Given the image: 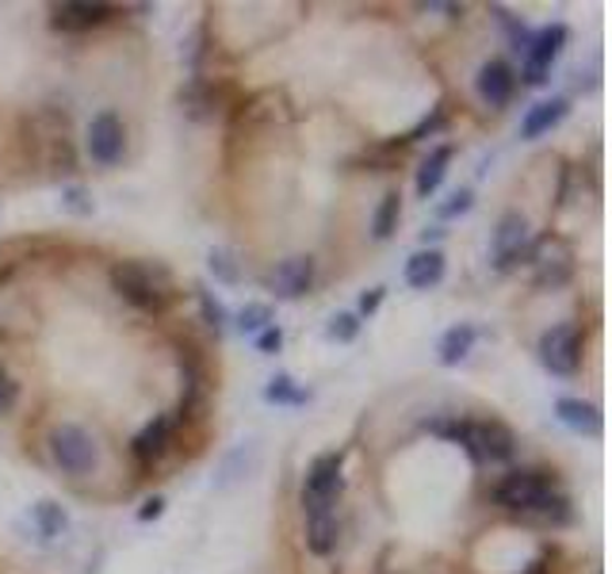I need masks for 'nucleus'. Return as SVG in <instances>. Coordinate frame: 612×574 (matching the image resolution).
<instances>
[{
	"label": "nucleus",
	"instance_id": "nucleus-29",
	"mask_svg": "<svg viewBox=\"0 0 612 574\" xmlns=\"http://www.w3.org/2000/svg\"><path fill=\"white\" fill-rule=\"evenodd\" d=\"M207 269H211L214 280H222V284H238V280H242V272H238V261L230 257V249H211V253H207Z\"/></svg>",
	"mask_w": 612,
	"mask_h": 574
},
{
	"label": "nucleus",
	"instance_id": "nucleus-32",
	"mask_svg": "<svg viewBox=\"0 0 612 574\" xmlns=\"http://www.w3.org/2000/svg\"><path fill=\"white\" fill-rule=\"evenodd\" d=\"M444 123H449V107H444V104H436V107H433V115H425V119H421L418 127L410 131V135H407V143L413 146V143H421V138L436 135V131H444Z\"/></svg>",
	"mask_w": 612,
	"mask_h": 574
},
{
	"label": "nucleus",
	"instance_id": "nucleus-12",
	"mask_svg": "<svg viewBox=\"0 0 612 574\" xmlns=\"http://www.w3.org/2000/svg\"><path fill=\"white\" fill-rule=\"evenodd\" d=\"M310 288H314V257L310 253L287 257V261H279L276 269L268 272V291H276V299H284V303L303 299Z\"/></svg>",
	"mask_w": 612,
	"mask_h": 574
},
{
	"label": "nucleus",
	"instance_id": "nucleus-17",
	"mask_svg": "<svg viewBox=\"0 0 612 574\" xmlns=\"http://www.w3.org/2000/svg\"><path fill=\"white\" fill-rule=\"evenodd\" d=\"M337 544H341V521H337V513H310L306 518V547H310V555L326 560V555L337 552Z\"/></svg>",
	"mask_w": 612,
	"mask_h": 574
},
{
	"label": "nucleus",
	"instance_id": "nucleus-21",
	"mask_svg": "<svg viewBox=\"0 0 612 574\" xmlns=\"http://www.w3.org/2000/svg\"><path fill=\"white\" fill-rule=\"evenodd\" d=\"M528 261L536 264V288H562L570 280V272H574V261H570V253H562V257H540V253H532L528 249Z\"/></svg>",
	"mask_w": 612,
	"mask_h": 574
},
{
	"label": "nucleus",
	"instance_id": "nucleus-5",
	"mask_svg": "<svg viewBox=\"0 0 612 574\" xmlns=\"http://www.w3.org/2000/svg\"><path fill=\"white\" fill-rule=\"evenodd\" d=\"M536 353H540V364L551 376H562V379L578 376V368H582V330H578L574 322L544 330Z\"/></svg>",
	"mask_w": 612,
	"mask_h": 574
},
{
	"label": "nucleus",
	"instance_id": "nucleus-11",
	"mask_svg": "<svg viewBox=\"0 0 612 574\" xmlns=\"http://www.w3.org/2000/svg\"><path fill=\"white\" fill-rule=\"evenodd\" d=\"M172 432H177V418H169V414H157L154 421H146V426L135 432L130 452H135L138 468L150 471L165 460V452L172 448Z\"/></svg>",
	"mask_w": 612,
	"mask_h": 574
},
{
	"label": "nucleus",
	"instance_id": "nucleus-33",
	"mask_svg": "<svg viewBox=\"0 0 612 574\" xmlns=\"http://www.w3.org/2000/svg\"><path fill=\"white\" fill-rule=\"evenodd\" d=\"M471 203H475V191H471V188H456L449 196V203L436 207V215H441V219H460V215L471 211Z\"/></svg>",
	"mask_w": 612,
	"mask_h": 574
},
{
	"label": "nucleus",
	"instance_id": "nucleus-4",
	"mask_svg": "<svg viewBox=\"0 0 612 574\" xmlns=\"http://www.w3.org/2000/svg\"><path fill=\"white\" fill-rule=\"evenodd\" d=\"M345 490V452H321L314 456L303 487V513H334L337 498Z\"/></svg>",
	"mask_w": 612,
	"mask_h": 574
},
{
	"label": "nucleus",
	"instance_id": "nucleus-10",
	"mask_svg": "<svg viewBox=\"0 0 612 574\" xmlns=\"http://www.w3.org/2000/svg\"><path fill=\"white\" fill-rule=\"evenodd\" d=\"M85 146H88V157L96 165H119L123 154H127V127L115 112H101L93 115L88 123V135H85Z\"/></svg>",
	"mask_w": 612,
	"mask_h": 574
},
{
	"label": "nucleus",
	"instance_id": "nucleus-38",
	"mask_svg": "<svg viewBox=\"0 0 612 574\" xmlns=\"http://www.w3.org/2000/svg\"><path fill=\"white\" fill-rule=\"evenodd\" d=\"M441 234H444V230H441V227H433V230H425V234H421V241H425V246H429V241H436Z\"/></svg>",
	"mask_w": 612,
	"mask_h": 574
},
{
	"label": "nucleus",
	"instance_id": "nucleus-25",
	"mask_svg": "<svg viewBox=\"0 0 612 574\" xmlns=\"http://www.w3.org/2000/svg\"><path fill=\"white\" fill-rule=\"evenodd\" d=\"M31 521H35V529L43 532L46 540H54V536H62L65 529H70V518H65V510L57 502H35L31 505Z\"/></svg>",
	"mask_w": 612,
	"mask_h": 574
},
{
	"label": "nucleus",
	"instance_id": "nucleus-30",
	"mask_svg": "<svg viewBox=\"0 0 612 574\" xmlns=\"http://www.w3.org/2000/svg\"><path fill=\"white\" fill-rule=\"evenodd\" d=\"M62 207L70 215H77V219H88V215L96 211V203H93V191L88 188H81V185H70V188H62Z\"/></svg>",
	"mask_w": 612,
	"mask_h": 574
},
{
	"label": "nucleus",
	"instance_id": "nucleus-36",
	"mask_svg": "<svg viewBox=\"0 0 612 574\" xmlns=\"http://www.w3.org/2000/svg\"><path fill=\"white\" fill-rule=\"evenodd\" d=\"M383 295H387V288H371V291H363L360 295V319H371V314L383 306Z\"/></svg>",
	"mask_w": 612,
	"mask_h": 574
},
{
	"label": "nucleus",
	"instance_id": "nucleus-34",
	"mask_svg": "<svg viewBox=\"0 0 612 574\" xmlns=\"http://www.w3.org/2000/svg\"><path fill=\"white\" fill-rule=\"evenodd\" d=\"M15 403H20V383H15L12 372L0 364V414H12Z\"/></svg>",
	"mask_w": 612,
	"mask_h": 574
},
{
	"label": "nucleus",
	"instance_id": "nucleus-27",
	"mask_svg": "<svg viewBox=\"0 0 612 574\" xmlns=\"http://www.w3.org/2000/svg\"><path fill=\"white\" fill-rule=\"evenodd\" d=\"M196 299H200V314H203V322H207V326L214 330V337H222V334H226V319H230V314H226V306H222L219 299H214L211 291H207L203 284H196Z\"/></svg>",
	"mask_w": 612,
	"mask_h": 574
},
{
	"label": "nucleus",
	"instance_id": "nucleus-6",
	"mask_svg": "<svg viewBox=\"0 0 612 574\" xmlns=\"http://www.w3.org/2000/svg\"><path fill=\"white\" fill-rule=\"evenodd\" d=\"M463 452L483 468V463H509L517 452V437L509 426L502 421H471L467 418V440H463Z\"/></svg>",
	"mask_w": 612,
	"mask_h": 574
},
{
	"label": "nucleus",
	"instance_id": "nucleus-22",
	"mask_svg": "<svg viewBox=\"0 0 612 574\" xmlns=\"http://www.w3.org/2000/svg\"><path fill=\"white\" fill-rule=\"evenodd\" d=\"M399 219H402V191H383V199H379L376 207V219H371V234L379 241H387L399 230Z\"/></svg>",
	"mask_w": 612,
	"mask_h": 574
},
{
	"label": "nucleus",
	"instance_id": "nucleus-23",
	"mask_svg": "<svg viewBox=\"0 0 612 574\" xmlns=\"http://www.w3.org/2000/svg\"><path fill=\"white\" fill-rule=\"evenodd\" d=\"M402 149H410L407 135H402L399 143H379V146L363 149V154H360L352 165H368V169H376V173H391V169H399V161H402Z\"/></svg>",
	"mask_w": 612,
	"mask_h": 574
},
{
	"label": "nucleus",
	"instance_id": "nucleus-1",
	"mask_svg": "<svg viewBox=\"0 0 612 574\" xmlns=\"http://www.w3.org/2000/svg\"><path fill=\"white\" fill-rule=\"evenodd\" d=\"M494 502L509 513H525V518L548 521V525H567L570 521V498L559 490L551 471L517 468L494 487Z\"/></svg>",
	"mask_w": 612,
	"mask_h": 574
},
{
	"label": "nucleus",
	"instance_id": "nucleus-7",
	"mask_svg": "<svg viewBox=\"0 0 612 574\" xmlns=\"http://www.w3.org/2000/svg\"><path fill=\"white\" fill-rule=\"evenodd\" d=\"M528 249H532V238H528V219L520 211H506L494 227L490 238V257H494V269L509 272L517 269L520 261H528Z\"/></svg>",
	"mask_w": 612,
	"mask_h": 574
},
{
	"label": "nucleus",
	"instance_id": "nucleus-28",
	"mask_svg": "<svg viewBox=\"0 0 612 574\" xmlns=\"http://www.w3.org/2000/svg\"><path fill=\"white\" fill-rule=\"evenodd\" d=\"M360 314H352V311H341V314H334L329 319V326H326V337L329 341H337V345H349V341H357L360 337Z\"/></svg>",
	"mask_w": 612,
	"mask_h": 574
},
{
	"label": "nucleus",
	"instance_id": "nucleus-37",
	"mask_svg": "<svg viewBox=\"0 0 612 574\" xmlns=\"http://www.w3.org/2000/svg\"><path fill=\"white\" fill-rule=\"evenodd\" d=\"M161 513H165V498L154 494V498H146V502H143V510H138V521H143V525H150V521H157Z\"/></svg>",
	"mask_w": 612,
	"mask_h": 574
},
{
	"label": "nucleus",
	"instance_id": "nucleus-3",
	"mask_svg": "<svg viewBox=\"0 0 612 574\" xmlns=\"http://www.w3.org/2000/svg\"><path fill=\"white\" fill-rule=\"evenodd\" d=\"M51 445L54 463L65 471V476L81 479V476H93L96 463H101V448H96V437L85 426H73V421H62V426L51 429L46 437Z\"/></svg>",
	"mask_w": 612,
	"mask_h": 574
},
{
	"label": "nucleus",
	"instance_id": "nucleus-2",
	"mask_svg": "<svg viewBox=\"0 0 612 574\" xmlns=\"http://www.w3.org/2000/svg\"><path fill=\"white\" fill-rule=\"evenodd\" d=\"M112 291L119 299H127L130 306H138L143 314H169L177 303V284L161 264H146V261H119L107 272Z\"/></svg>",
	"mask_w": 612,
	"mask_h": 574
},
{
	"label": "nucleus",
	"instance_id": "nucleus-24",
	"mask_svg": "<svg viewBox=\"0 0 612 574\" xmlns=\"http://www.w3.org/2000/svg\"><path fill=\"white\" fill-rule=\"evenodd\" d=\"M264 403H272V406H306L310 403V390L299 387L292 376H272L268 379V387H264Z\"/></svg>",
	"mask_w": 612,
	"mask_h": 574
},
{
	"label": "nucleus",
	"instance_id": "nucleus-16",
	"mask_svg": "<svg viewBox=\"0 0 612 574\" xmlns=\"http://www.w3.org/2000/svg\"><path fill=\"white\" fill-rule=\"evenodd\" d=\"M556 414H559L562 426H570L574 432H585V437H601V429H605V414H601V406L585 403V398H559Z\"/></svg>",
	"mask_w": 612,
	"mask_h": 574
},
{
	"label": "nucleus",
	"instance_id": "nucleus-18",
	"mask_svg": "<svg viewBox=\"0 0 612 574\" xmlns=\"http://www.w3.org/2000/svg\"><path fill=\"white\" fill-rule=\"evenodd\" d=\"M444 280V253L441 249H418L407 261V284L413 291H429Z\"/></svg>",
	"mask_w": 612,
	"mask_h": 574
},
{
	"label": "nucleus",
	"instance_id": "nucleus-8",
	"mask_svg": "<svg viewBox=\"0 0 612 574\" xmlns=\"http://www.w3.org/2000/svg\"><path fill=\"white\" fill-rule=\"evenodd\" d=\"M567 23H551V28L536 31L532 39H528L525 46V70H520V77H525V85H544V81L551 77V65H556V58L562 54V46H567Z\"/></svg>",
	"mask_w": 612,
	"mask_h": 574
},
{
	"label": "nucleus",
	"instance_id": "nucleus-13",
	"mask_svg": "<svg viewBox=\"0 0 612 574\" xmlns=\"http://www.w3.org/2000/svg\"><path fill=\"white\" fill-rule=\"evenodd\" d=\"M226 100H230L226 81H211V77H203V73H196V77L180 88V104H184V112L196 115V119H207V115H214L219 107H226Z\"/></svg>",
	"mask_w": 612,
	"mask_h": 574
},
{
	"label": "nucleus",
	"instance_id": "nucleus-31",
	"mask_svg": "<svg viewBox=\"0 0 612 574\" xmlns=\"http://www.w3.org/2000/svg\"><path fill=\"white\" fill-rule=\"evenodd\" d=\"M425 429L429 432H436V437H444V440H452V445H460L463 448V440H467V418H433V421H425Z\"/></svg>",
	"mask_w": 612,
	"mask_h": 574
},
{
	"label": "nucleus",
	"instance_id": "nucleus-19",
	"mask_svg": "<svg viewBox=\"0 0 612 574\" xmlns=\"http://www.w3.org/2000/svg\"><path fill=\"white\" fill-rule=\"evenodd\" d=\"M475 337H478V330L471 326V322H460V326L444 330L441 345H436V361H441L444 368H456V364L467 361L471 348H475Z\"/></svg>",
	"mask_w": 612,
	"mask_h": 574
},
{
	"label": "nucleus",
	"instance_id": "nucleus-20",
	"mask_svg": "<svg viewBox=\"0 0 612 574\" xmlns=\"http://www.w3.org/2000/svg\"><path fill=\"white\" fill-rule=\"evenodd\" d=\"M452 154H456L452 146H436L433 154L421 161V169H418V196L421 199H429L436 188H441L444 173H449V165H452Z\"/></svg>",
	"mask_w": 612,
	"mask_h": 574
},
{
	"label": "nucleus",
	"instance_id": "nucleus-15",
	"mask_svg": "<svg viewBox=\"0 0 612 574\" xmlns=\"http://www.w3.org/2000/svg\"><path fill=\"white\" fill-rule=\"evenodd\" d=\"M570 104L562 96H551V100H540V104H532L525 112V119H520V138L525 143H532V138H544L551 127H559L562 119H567Z\"/></svg>",
	"mask_w": 612,
	"mask_h": 574
},
{
	"label": "nucleus",
	"instance_id": "nucleus-9",
	"mask_svg": "<svg viewBox=\"0 0 612 574\" xmlns=\"http://www.w3.org/2000/svg\"><path fill=\"white\" fill-rule=\"evenodd\" d=\"M119 12V4H101V0H93V4L88 0H65V4L51 8V28L62 31V35H85V31L112 23Z\"/></svg>",
	"mask_w": 612,
	"mask_h": 574
},
{
	"label": "nucleus",
	"instance_id": "nucleus-26",
	"mask_svg": "<svg viewBox=\"0 0 612 574\" xmlns=\"http://www.w3.org/2000/svg\"><path fill=\"white\" fill-rule=\"evenodd\" d=\"M276 326V311H272V303H245L242 311H238V330L242 334H261V330Z\"/></svg>",
	"mask_w": 612,
	"mask_h": 574
},
{
	"label": "nucleus",
	"instance_id": "nucleus-14",
	"mask_svg": "<svg viewBox=\"0 0 612 574\" xmlns=\"http://www.w3.org/2000/svg\"><path fill=\"white\" fill-rule=\"evenodd\" d=\"M475 88H478V96H483V104L486 107H494V112H502V107L509 104L513 93H517V73H513V65L506 62H486L483 70H478V77H475Z\"/></svg>",
	"mask_w": 612,
	"mask_h": 574
},
{
	"label": "nucleus",
	"instance_id": "nucleus-35",
	"mask_svg": "<svg viewBox=\"0 0 612 574\" xmlns=\"http://www.w3.org/2000/svg\"><path fill=\"white\" fill-rule=\"evenodd\" d=\"M279 345H284V334H279V326H268V330H261V334H256V353L272 356V353H279Z\"/></svg>",
	"mask_w": 612,
	"mask_h": 574
}]
</instances>
